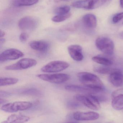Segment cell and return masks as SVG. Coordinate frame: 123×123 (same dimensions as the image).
I'll return each instance as SVG.
<instances>
[{
    "label": "cell",
    "mask_w": 123,
    "mask_h": 123,
    "mask_svg": "<svg viewBox=\"0 0 123 123\" xmlns=\"http://www.w3.org/2000/svg\"><path fill=\"white\" fill-rule=\"evenodd\" d=\"M79 81L83 85L95 91L96 92L103 91V83L97 75L87 72H81L77 74Z\"/></svg>",
    "instance_id": "cell-1"
},
{
    "label": "cell",
    "mask_w": 123,
    "mask_h": 123,
    "mask_svg": "<svg viewBox=\"0 0 123 123\" xmlns=\"http://www.w3.org/2000/svg\"><path fill=\"white\" fill-rule=\"evenodd\" d=\"M74 98L86 107L93 110H98L101 108L100 101L95 95L88 94L87 95L77 94Z\"/></svg>",
    "instance_id": "cell-2"
},
{
    "label": "cell",
    "mask_w": 123,
    "mask_h": 123,
    "mask_svg": "<svg viewBox=\"0 0 123 123\" xmlns=\"http://www.w3.org/2000/svg\"><path fill=\"white\" fill-rule=\"evenodd\" d=\"M96 47L104 54L111 55L113 54L114 45L113 41L108 37H100L95 41Z\"/></svg>",
    "instance_id": "cell-3"
},
{
    "label": "cell",
    "mask_w": 123,
    "mask_h": 123,
    "mask_svg": "<svg viewBox=\"0 0 123 123\" xmlns=\"http://www.w3.org/2000/svg\"><path fill=\"white\" fill-rule=\"evenodd\" d=\"M32 106L33 104L29 101H16L4 104L1 106V109L5 112L12 113L27 110Z\"/></svg>",
    "instance_id": "cell-4"
},
{
    "label": "cell",
    "mask_w": 123,
    "mask_h": 123,
    "mask_svg": "<svg viewBox=\"0 0 123 123\" xmlns=\"http://www.w3.org/2000/svg\"><path fill=\"white\" fill-rule=\"evenodd\" d=\"M107 0H78L73 3V7L77 8L92 10L101 7Z\"/></svg>",
    "instance_id": "cell-5"
},
{
    "label": "cell",
    "mask_w": 123,
    "mask_h": 123,
    "mask_svg": "<svg viewBox=\"0 0 123 123\" xmlns=\"http://www.w3.org/2000/svg\"><path fill=\"white\" fill-rule=\"evenodd\" d=\"M37 77L41 80L51 83L60 84L67 81L70 76L65 73H56L53 74H39Z\"/></svg>",
    "instance_id": "cell-6"
},
{
    "label": "cell",
    "mask_w": 123,
    "mask_h": 123,
    "mask_svg": "<svg viewBox=\"0 0 123 123\" xmlns=\"http://www.w3.org/2000/svg\"><path fill=\"white\" fill-rule=\"evenodd\" d=\"M70 64L67 62L62 61H53L42 67V72L47 73L58 72L67 69Z\"/></svg>",
    "instance_id": "cell-7"
},
{
    "label": "cell",
    "mask_w": 123,
    "mask_h": 123,
    "mask_svg": "<svg viewBox=\"0 0 123 123\" xmlns=\"http://www.w3.org/2000/svg\"><path fill=\"white\" fill-rule=\"evenodd\" d=\"M37 61L32 58H25L20 60L15 64L8 65L5 69L8 70H18L26 69L35 66Z\"/></svg>",
    "instance_id": "cell-8"
},
{
    "label": "cell",
    "mask_w": 123,
    "mask_h": 123,
    "mask_svg": "<svg viewBox=\"0 0 123 123\" xmlns=\"http://www.w3.org/2000/svg\"><path fill=\"white\" fill-rule=\"evenodd\" d=\"M38 21L34 17L26 16L18 21L19 28L23 31H33L36 29L38 25Z\"/></svg>",
    "instance_id": "cell-9"
},
{
    "label": "cell",
    "mask_w": 123,
    "mask_h": 123,
    "mask_svg": "<svg viewBox=\"0 0 123 123\" xmlns=\"http://www.w3.org/2000/svg\"><path fill=\"white\" fill-rule=\"evenodd\" d=\"M24 54L18 49H9L5 50L0 54V61L3 62L8 60H15L24 56Z\"/></svg>",
    "instance_id": "cell-10"
},
{
    "label": "cell",
    "mask_w": 123,
    "mask_h": 123,
    "mask_svg": "<svg viewBox=\"0 0 123 123\" xmlns=\"http://www.w3.org/2000/svg\"><path fill=\"white\" fill-rule=\"evenodd\" d=\"M73 117L76 121H92L98 119L99 114L93 111H76L73 113Z\"/></svg>",
    "instance_id": "cell-11"
},
{
    "label": "cell",
    "mask_w": 123,
    "mask_h": 123,
    "mask_svg": "<svg viewBox=\"0 0 123 123\" xmlns=\"http://www.w3.org/2000/svg\"><path fill=\"white\" fill-rule=\"evenodd\" d=\"M68 50L70 56L73 60L80 62L83 59L84 56L83 54L82 48L80 45H70L68 48Z\"/></svg>",
    "instance_id": "cell-12"
},
{
    "label": "cell",
    "mask_w": 123,
    "mask_h": 123,
    "mask_svg": "<svg viewBox=\"0 0 123 123\" xmlns=\"http://www.w3.org/2000/svg\"><path fill=\"white\" fill-rule=\"evenodd\" d=\"M109 80L114 86L123 87V74L121 71L115 72L109 75Z\"/></svg>",
    "instance_id": "cell-13"
},
{
    "label": "cell",
    "mask_w": 123,
    "mask_h": 123,
    "mask_svg": "<svg viewBox=\"0 0 123 123\" xmlns=\"http://www.w3.org/2000/svg\"><path fill=\"white\" fill-rule=\"evenodd\" d=\"M29 46L34 50L41 52L47 51L49 48V44L43 41H33L29 43Z\"/></svg>",
    "instance_id": "cell-14"
},
{
    "label": "cell",
    "mask_w": 123,
    "mask_h": 123,
    "mask_svg": "<svg viewBox=\"0 0 123 123\" xmlns=\"http://www.w3.org/2000/svg\"><path fill=\"white\" fill-rule=\"evenodd\" d=\"M29 117L21 114H13L9 116L3 123H24L30 120Z\"/></svg>",
    "instance_id": "cell-15"
},
{
    "label": "cell",
    "mask_w": 123,
    "mask_h": 123,
    "mask_svg": "<svg viewBox=\"0 0 123 123\" xmlns=\"http://www.w3.org/2000/svg\"><path fill=\"white\" fill-rule=\"evenodd\" d=\"M82 21L84 25L89 29H94L97 25V20L94 15L88 14L83 17Z\"/></svg>",
    "instance_id": "cell-16"
},
{
    "label": "cell",
    "mask_w": 123,
    "mask_h": 123,
    "mask_svg": "<svg viewBox=\"0 0 123 123\" xmlns=\"http://www.w3.org/2000/svg\"><path fill=\"white\" fill-rule=\"evenodd\" d=\"M93 70L96 72L103 74L110 75L115 72L121 70L116 68H112L109 66H96L93 68Z\"/></svg>",
    "instance_id": "cell-17"
},
{
    "label": "cell",
    "mask_w": 123,
    "mask_h": 123,
    "mask_svg": "<svg viewBox=\"0 0 123 123\" xmlns=\"http://www.w3.org/2000/svg\"><path fill=\"white\" fill-rule=\"evenodd\" d=\"M65 88L67 90L73 92H96L95 91L85 86H82L77 85H68L65 86Z\"/></svg>",
    "instance_id": "cell-18"
},
{
    "label": "cell",
    "mask_w": 123,
    "mask_h": 123,
    "mask_svg": "<svg viewBox=\"0 0 123 123\" xmlns=\"http://www.w3.org/2000/svg\"><path fill=\"white\" fill-rule=\"evenodd\" d=\"M112 99L111 105L114 109L117 111L123 109V94L117 95Z\"/></svg>",
    "instance_id": "cell-19"
},
{
    "label": "cell",
    "mask_w": 123,
    "mask_h": 123,
    "mask_svg": "<svg viewBox=\"0 0 123 123\" xmlns=\"http://www.w3.org/2000/svg\"><path fill=\"white\" fill-rule=\"evenodd\" d=\"M92 59L95 62L102 65L110 66L113 64L111 60L101 55L94 56L92 57Z\"/></svg>",
    "instance_id": "cell-20"
},
{
    "label": "cell",
    "mask_w": 123,
    "mask_h": 123,
    "mask_svg": "<svg viewBox=\"0 0 123 123\" xmlns=\"http://www.w3.org/2000/svg\"><path fill=\"white\" fill-rule=\"evenodd\" d=\"M39 0H13L12 5L16 7L28 6L36 4Z\"/></svg>",
    "instance_id": "cell-21"
},
{
    "label": "cell",
    "mask_w": 123,
    "mask_h": 123,
    "mask_svg": "<svg viewBox=\"0 0 123 123\" xmlns=\"http://www.w3.org/2000/svg\"><path fill=\"white\" fill-rule=\"evenodd\" d=\"M18 81V79L15 78H1L0 80V86H4L13 85L17 83Z\"/></svg>",
    "instance_id": "cell-22"
},
{
    "label": "cell",
    "mask_w": 123,
    "mask_h": 123,
    "mask_svg": "<svg viewBox=\"0 0 123 123\" xmlns=\"http://www.w3.org/2000/svg\"><path fill=\"white\" fill-rule=\"evenodd\" d=\"M71 13H68L65 15H57L52 18V20L56 23H60L64 21L70 17Z\"/></svg>",
    "instance_id": "cell-23"
},
{
    "label": "cell",
    "mask_w": 123,
    "mask_h": 123,
    "mask_svg": "<svg viewBox=\"0 0 123 123\" xmlns=\"http://www.w3.org/2000/svg\"><path fill=\"white\" fill-rule=\"evenodd\" d=\"M70 8L67 6H60L55 9V13L56 15H65L69 13Z\"/></svg>",
    "instance_id": "cell-24"
},
{
    "label": "cell",
    "mask_w": 123,
    "mask_h": 123,
    "mask_svg": "<svg viewBox=\"0 0 123 123\" xmlns=\"http://www.w3.org/2000/svg\"><path fill=\"white\" fill-rule=\"evenodd\" d=\"M122 19H123V12L117 13L113 17L112 22L114 24L117 23Z\"/></svg>",
    "instance_id": "cell-25"
},
{
    "label": "cell",
    "mask_w": 123,
    "mask_h": 123,
    "mask_svg": "<svg viewBox=\"0 0 123 123\" xmlns=\"http://www.w3.org/2000/svg\"><path fill=\"white\" fill-rule=\"evenodd\" d=\"M29 38L28 34L26 33H22L19 36V39L21 42H24L28 40Z\"/></svg>",
    "instance_id": "cell-26"
},
{
    "label": "cell",
    "mask_w": 123,
    "mask_h": 123,
    "mask_svg": "<svg viewBox=\"0 0 123 123\" xmlns=\"http://www.w3.org/2000/svg\"><path fill=\"white\" fill-rule=\"evenodd\" d=\"M23 93L25 94H31V95H38L39 94V91L36 89H30L27 90L25 91Z\"/></svg>",
    "instance_id": "cell-27"
},
{
    "label": "cell",
    "mask_w": 123,
    "mask_h": 123,
    "mask_svg": "<svg viewBox=\"0 0 123 123\" xmlns=\"http://www.w3.org/2000/svg\"><path fill=\"white\" fill-rule=\"evenodd\" d=\"M120 94H123V88H120L114 91L111 93V97L113 98L117 95Z\"/></svg>",
    "instance_id": "cell-28"
},
{
    "label": "cell",
    "mask_w": 123,
    "mask_h": 123,
    "mask_svg": "<svg viewBox=\"0 0 123 123\" xmlns=\"http://www.w3.org/2000/svg\"><path fill=\"white\" fill-rule=\"evenodd\" d=\"M67 106L71 108H74L78 106V104L73 101H69L68 102Z\"/></svg>",
    "instance_id": "cell-29"
},
{
    "label": "cell",
    "mask_w": 123,
    "mask_h": 123,
    "mask_svg": "<svg viewBox=\"0 0 123 123\" xmlns=\"http://www.w3.org/2000/svg\"><path fill=\"white\" fill-rule=\"evenodd\" d=\"M10 93L4 91H0V96L1 97H5V96H7L10 95Z\"/></svg>",
    "instance_id": "cell-30"
},
{
    "label": "cell",
    "mask_w": 123,
    "mask_h": 123,
    "mask_svg": "<svg viewBox=\"0 0 123 123\" xmlns=\"http://www.w3.org/2000/svg\"><path fill=\"white\" fill-rule=\"evenodd\" d=\"M8 101L4 99V98H0V104L2 105V104H5L7 103Z\"/></svg>",
    "instance_id": "cell-31"
},
{
    "label": "cell",
    "mask_w": 123,
    "mask_h": 123,
    "mask_svg": "<svg viewBox=\"0 0 123 123\" xmlns=\"http://www.w3.org/2000/svg\"><path fill=\"white\" fill-rule=\"evenodd\" d=\"M5 35V33L3 31H0V38L4 37V36Z\"/></svg>",
    "instance_id": "cell-32"
},
{
    "label": "cell",
    "mask_w": 123,
    "mask_h": 123,
    "mask_svg": "<svg viewBox=\"0 0 123 123\" xmlns=\"http://www.w3.org/2000/svg\"><path fill=\"white\" fill-rule=\"evenodd\" d=\"M120 5L123 8V0H120Z\"/></svg>",
    "instance_id": "cell-33"
},
{
    "label": "cell",
    "mask_w": 123,
    "mask_h": 123,
    "mask_svg": "<svg viewBox=\"0 0 123 123\" xmlns=\"http://www.w3.org/2000/svg\"><path fill=\"white\" fill-rule=\"evenodd\" d=\"M119 36L120 38L123 39V31H122L119 33Z\"/></svg>",
    "instance_id": "cell-34"
},
{
    "label": "cell",
    "mask_w": 123,
    "mask_h": 123,
    "mask_svg": "<svg viewBox=\"0 0 123 123\" xmlns=\"http://www.w3.org/2000/svg\"></svg>",
    "instance_id": "cell-35"
},
{
    "label": "cell",
    "mask_w": 123,
    "mask_h": 123,
    "mask_svg": "<svg viewBox=\"0 0 123 123\" xmlns=\"http://www.w3.org/2000/svg\"></svg>",
    "instance_id": "cell-36"
}]
</instances>
